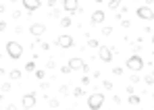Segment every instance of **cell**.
<instances>
[{
    "instance_id": "6da1fadb",
    "label": "cell",
    "mask_w": 154,
    "mask_h": 110,
    "mask_svg": "<svg viewBox=\"0 0 154 110\" xmlns=\"http://www.w3.org/2000/svg\"><path fill=\"white\" fill-rule=\"evenodd\" d=\"M144 64H146V62H144V58L140 54H131L127 58V62H125V67H127L129 71H133V73H140V71L144 69Z\"/></svg>"
},
{
    "instance_id": "7a4b0ae2",
    "label": "cell",
    "mask_w": 154,
    "mask_h": 110,
    "mask_svg": "<svg viewBox=\"0 0 154 110\" xmlns=\"http://www.w3.org/2000/svg\"><path fill=\"white\" fill-rule=\"evenodd\" d=\"M6 54L11 56L13 60H19V58L23 56V46H21L19 42H13V40H11V42L6 44Z\"/></svg>"
},
{
    "instance_id": "3957f363",
    "label": "cell",
    "mask_w": 154,
    "mask_h": 110,
    "mask_svg": "<svg viewBox=\"0 0 154 110\" xmlns=\"http://www.w3.org/2000/svg\"><path fill=\"white\" fill-rule=\"evenodd\" d=\"M102 106H104V96L100 91L88 96V108L90 110H98V108H102Z\"/></svg>"
},
{
    "instance_id": "277c9868",
    "label": "cell",
    "mask_w": 154,
    "mask_h": 110,
    "mask_svg": "<svg viewBox=\"0 0 154 110\" xmlns=\"http://www.w3.org/2000/svg\"><path fill=\"white\" fill-rule=\"evenodd\" d=\"M58 48H63V50H69V48H73L75 46V40H73V35H69V33H63V35H58L56 37V42H54Z\"/></svg>"
},
{
    "instance_id": "5b68a950",
    "label": "cell",
    "mask_w": 154,
    "mask_h": 110,
    "mask_svg": "<svg viewBox=\"0 0 154 110\" xmlns=\"http://www.w3.org/2000/svg\"><path fill=\"white\" fill-rule=\"evenodd\" d=\"M35 104H38V96H35V91H29V94H25L23 96V100H21V106L27 110L35 108Z\"/></svg>"
},
{
    "instance_id": "8992f818",
    "label": "cell",
    "mask_w": 154,
    "mask_h": 110,
    "mask_svg": "<svg viewBox=\"0 0 154 110\" xmlns=\"http://www.w3.org/2000/svg\"><path fill=\"white\" fill-rule=\"evenodd\" d=\"M135 17L137 19H144V21H152L154 19V10L146 4V6H140L137 10H135Z\"/></svg>"
},
{
    "instance_id": "52a82bcc",
    "label": "cell",
    "mask_w": 154,
    "mask_h": 110,
    "mask_svg": "<svg viewBox=\"0 0 154 110\" xmlns=\"http://www.w3.org/2000/svg\"><path fill=\"white\" fill-rule=\"evenodd\" d=\"M112 50L108 48V46H98V58L102 60V62H112Z\"/></svg>"
},
{
    "instance_id": "ba28073f",
    "label": "cell",
    "mask_w": 154,
    "mask_h": 110,
    "mask_svg": "<svg viewBox=\"0 0 154 110\" xmlns=\"http://www.w3.org/2000/svg\"><path fill=\"white\" fill-rule=\"evenodd\" d=\"M29 33H31L35 40H40V37L46 33V25H44V23H33V25L29 27Z\"/></svg>"
},
{
    "instance_id": "9c48e42d",
    "label": "cell",
    "mask_w": 154,
    "mask_h": 110,
    "mask_svg": "<svg viewBox=\"0 0 154 110\" xmlns=\"http://www.w3.org/2000/svg\"><path fill=\"white\" fill-rule=\"evenodd\" d=\"M104 19H106V13H104V10H94V13L90 15V23H92V25H102Z\"/></svg>"
},
{
    "instance_id": "30bf717a",
    "label": "cell",
    "mask_w": 154,
    "mask_h": 110,
    "mask_svg": "<svg viewBox=\"0 0 154 110\" xmlns=\"http://www.w3.org/2000/svg\"><path fill=\"white\" fill-rule=\"evenodd\" d=\"M63 8H65V13L75 15L77 8H79V0H63Z\"/></svg>"
},
{
    "instance_id": "8fae6325",
    "label": "cell",
    "mask_w": 154,
    "mask_h": 110,
    "mask_svg": "<svg viewBox=\"0 0 154 110\" xmlns=\"http://www.w3.org/2000/svg\"><path fill=\"white\" fill-rule=\"evenodd\" d=\"M21 4H23V8H25L27 13H35V10L42 6L40 0H21Z\"/></svg>"
},
{
    "instance_id": "7c38bea8",
    "label": "cell",
    "mask_w": 154,
    "mask_h": 110,
    "mask_svg": "<svg viewBox=\"0 0 154 110\" xmlns=\"http://www.w3.org/2000/svg\"><path fill=\"white\" fill-rule=\"evenodd\" d=\"M83 64H85V60L79 58V56H75V58L69 60V69H71V71H83Z\"/></svg>"
},
{
    "instance_id": "4fadbf2b",
    "label": "cell",
    "mask_w": 154,
    "mask_h": 110,
    "mask_svg": "<svg viewBox=\"0 0 154 110\" xmlns=\"http://www.w3.org/2000/svg\"><path fill=\"white\" fill-rule=\"evenodd\" d=\"M71 94H73V98H81L85 91H83V85H77V87H73L71 89Z\"/></svg>"
},
{
    "instance_id": "5bb4252c",
    "label": "cell",
    "mask_w": 154,
    "mask_h": 110,
    "mask_svg": "<svg viewBox=\"0 0 154 110\" xmlns=\"http://www.w3.org/2000/svg\"><path fill=\"white\" fill-rule=\"evenodd\" d=\"M21 75H23V73H21L19 69H13V71L8 73V77H11L13 81H19V79H21Z\"/></svg>"
},
{
    "instance_id": "9a60e30c",
    "label": "cell",
    "mask_w": 154,
    "mask_h": 110,
    "mask_svg": "<svg viewBox=\"0 0 154 110\" xmlns=\"http://www.w3.org/2000/svg\"><path fill=\"white\" fill-rule=\"evenodd\" d=\"M100 46V42L98 40H94V37H88V44H85V48H98Z\"/></svg>"
},
{
    "instance_id": "2e32d148",
    "label": "cell",
    "mask_w": 154,
    "mask_h": 110,
    "mask_svg": "<svg viewBox=\"0 0 154 110\" xmlns=\"http://www.w3.org/2000/svg\"><path fill=\"white\" fill-rule=\"evenodd\" d=\"M129 104H131V106H137V104H140V96L129 94Z\"/></svg>"
},
{
    "instance_id": "e0dca14e",
    "label": "cell",
    "mask_w": 154,
    "mask_h": 110,
    "mask_svg": "<svg viewBox=\"0 0 154 110\" xmlns=\"http://www.w3.org/2000/svg\"><path fill=\"white\" fill-rule=\"evenodd\" d=\"M60 27L63 29L71 27V17H63V19H60Z\"/></svg>"
},
{
    "instance_id": "ac0fdd59",
    "label": "cell",
    "mask_w": 154,
    "mask_h": 110,
    "mask_svg": "<svg viewBox=\"0 0 154 110\" xmlns=\"http://www.w3.org/2000/svg\"><path fill=\"white\" fill-rule=\"evenodd\" d=\"M25 71H27V73H33V71H35V60H29V62H25Z\"/></svg>"
},
{
    "instance_id": "d6986e66",
    "label": "cell",
    "mask_w": 154,
    "mask_h": 110,
    "mask_svg": "<svg viewBox=\"0 0 154 110\" xmlns=\"http://www.w3.org/2000/svg\"><path fill=\"white\" fill-rule=\"evenodd\" d=\"M121 2H123V0H110V2H108V6L115 10V8H119V6H121Z\"/></svg>"
},
{
    "instance_id": "ffe728a7",
    "label": "cell",
    "mask_w": 154,
    "mask_h": 110,
    "mask_svg": "<svg viewBox=\"0 0 154 110\" xmlns=\"http://www.w3.org/2000/svg\"><path fill=\"white\" fill-rule=\"evenodd\" d=\"M144 81H146V85H152V83H154V71L150 73V75H146V77H144Z\"/></svg>"
},
{
    "instance_id": "44dd1931",
    "label": "cell",
    "mask_w": 154,
    "mask_h": 110,
    "mask_svg": "<svg viewBox=\"0 0 154 110\" xmlns=\"http://www.w3.org/2000/svg\"><path fill=\"white\" fill-rule=\"evenodd\" d=\"M48 106H50V108H58V106H60V102H58L56 98H52V100H48Z\"/></svg>"
},
{
    "instance_id": "7402d4cb",
    "label": "cell",
    "mask_w": 154,
    "mask_h": 110,
    "mask_svg": "<svg viewBox=\"0 0 154 110\" xmlns=\"http://www.w3.org/2000/svg\"><path fill=\"white\" fill-rule=\"evenodd\" d=\"M58 94H60V96H67V94H69V85H60V87H58Z\"/></svg>"
},
{
    "instance_id": "603a6c76",
    "label": "cell",
    "mask_w": 154,
    "mask_h": 110,
    "mask_svg": "<svg viewBox=\"0 0 154 110\" xmlns=\"http://www.w3.org/2000/svg\"><path fill=\"white\" fill-rule=\"evenodd\" d=\"M48 17H50V19H56V17H58V10H56V6H52V8H50Z\"/></svg>"
},
{
    "instance_id": "cb8c5ba5",
    "label": "cell",
    "mask_w": 154,
    "mask_h": 110,
    "mask_svg": "<svg viewBox=\"0 0 154 110\" xmlns=\"http://www.w3.org/2000/svg\"><path fill=\"white\" fill-rule=\"evenodd\" d=\"M90 83H92V79H90L88 75H83V77H81V85H83V87H88Z\"/></svg>"
},
{
    "instance_id": "d4e9b609",
    "label": "cell",
    "mask_w": 154,
    "mask_h": 110,
    "mask_svg": "<svg viewBox=\"0 0 154 110\" xmlns=\"http://www.w3.org/2000/svg\"><path fill=\"white\" fill-rule=\"evenodd\" d=\"M112 75L121 77V75H123V69H121V67H112Z\"/></svg>"
},
{
    "instance_id": "484cf974",
    "label": "cell",
    "mask_w": 154,
    "mask_h": 110,
    "mask_svg": "<svg viewBox=\"0 0 154 110\" xmlns=\"http://www.w3.org/2000/svg\"><path fill=\"white\" fill-rule=\"evenodd\" d=\"M33 73H35V77H38V79H44V77H46V73H44L42 69H35Z\"/></svg>"
},
{
    "instance_id": "4316f807",
    "label": "cell",
    "mask_w": 154,
    "mask_h": 110,
    "mask_svg": "<svg viewBox=\"0 0 154 110\" xmlns=\"http://www.w3.org/2000/svg\"><path fill=\"white\" fill-rule=\"evenodd\" d=\"M6 91H11V81H4V83H2V94H6Z\"/></svg>"
},
{
    "instance_id": "83f0119b",
    "label": "cell",
    "mask_w": 154,
    "mask_h": 110,
    "mask_svg": "<svg viewBox=\"0 0 154 110\" xmlns=\"http://www.w3.org/2000/svg\"><path fill=\"white\" fill-rule=\"evenodd\" d=\"M102 87H104V89H112V81L104 79V81H102Z\"/></svg>"
},
{
    "instance_id": "f1b7e54d",
    "label": "cell",
    "mask_w": 154,
    "mask_h": 110,
    "mask_svg": "<svg viewBox=\"0 0 154 110\" xmlns=\"http://www.w3.org/2000/svg\"><path fill=\"white\" fill-rule=\"evenodd\" d=\"M140 79H142V77H137V73H133V75L129 77V81H131V83H140Z\"/></svg>"
},
{
    "instance_id": "f546056e",
    "label": "cell",
    "mask_w": 154,
    "mask_h": 110,
    "mask_svg": "<svg viewBox=\"0 0 154 110\" xmlns=\"http://www.w3.org/2000/svg\"><path fill=\"white\" fill-rule=\"evenodd\" d=\"M54 67H56V62H54V60H48V62H46V69H48V71H52V69H54Z\"/></svg>"
},
{
    "instance_id": "4dcf8cb0",
    "label": "cell",
    "mask_w": 154,
    "mask_h": 110,
    "mask_svg": "<svg viewBox=\"0 0 154 110\" xmlns=\"http://www.w3.org/2000/svg\"><path fill=\"white\" fill-rule=\"evenodd\" d=\"M102 33H104V35H106V37H108V35L112 33V27H102Z\"/></svg>"
},
{
    "instance_id": "1f68e13d",
    "label": "cell",
    "mask_w": 154,
    "mask_h": 110,
    "mask_svg": "<svg viewBox=\"0 0 154 110\" xmlns=\"http://www.w3.org/2000/svg\"><path fill=\"white\" fill-rule=\"evenodd\" d=\"M121 27H125V29H129V27H131V23H129L127 19H123V21H121Z\"/></svg>"
},
{
    "instance_id": "d6a6232c",
    "label": "cell",
    "mask_w": 154,
    "mask_h": 110,
    "mask_svg": "<svg viewBox=\"0 0 154 110\" xmlns=\"http://www.w3.org/2000/svg\"><path fill=\"white\" fill-rule=\"evenodd\" d=\"M40 48H42V50H50V44H46V42H42V44H40Z\"/></svg>"
},
{
    "instance_id": "836d02e7",
    "label": "cell",
    "mask_w": 154,
    "mask_h": 110,
    "mask_svg": "<svg viewBox=\"0 0 154 110\" xmlns=\"http://www.w3.org/2000/svg\"><path fill=\"white\" fill-rule=\"evenodd\" d=\"M131 50H133V54H137V52L142 50V46H135V44H133V46H131Z\"/></svg>"
},
{
    "instance_id": "e575fe53",
    "label": "cell",
    "mask_w": 154,
    "mask_h": 110,
    "mask_svg": "<svg viewBox=\"0 0 154 110\" xmlns=\"http://www.w3.org/2000/svg\"><path fill=\"white\" fill-rule=\"evenodd\" d=\"M60 71H63V73H65V75H69V73H71V69H69V64H65V67H63V69H60Z\"/></svg>"
},
{
    "instance_id": "d590c367",
    "label": "cell",
    "mask_w": 154,
    "mask_h": 110,
    "mask_svg": "<svg viewBox=\"0 0 154 110\" xmlns=\"http://www.w3.org/2000/svg\"><path fill=\"white\" fill-rule=\"evenodd\" d=\"M6 29V21H0V31H4Z\"/></svg>"
},
{
    "instance_id": "8d00e7d4",
    "label": "cell",
    "mask_w": 154,
    "mask_h": 110,
    "mask_svg": "<svg viewBox=\"0 0 154 110\" xmlns=\"http://www.w3.org/2000/svg\"><path fill=\"white\" fill-rule=\"evenodd\" d=\"M46 2H48V6H50V8H52V6H56V0H46Z\"/></svg>"
},
{
    "instance_id": "74e56055",
    "label": "cell",
    "mask_w": 154,
    "mask_h": 110,
    "mask_svg": "<svg viewBox=\"0 0 154 110\" xmlns=\"http://www.w3.org/2000/svg\"><path fill=\"white\" fill-rule=\"evenodd\" d=\"M4 75H6V71H4V69L0 67V77H4Z\"/></svg>"
},
{
    "instance_id": "f35d334b",
    "label": "cell",
    "mask_w": 154,
    "mask_h": 110,
    "mask_svg": "<svg viewBox=\"0 0 154 110\" xmlns=\"http://www.w3.org/2000/svg\"><path fill=\"white\" fill-rule=\"evenodd\" d=\"M0 13H4V4H0Z\"/></svg>"
},
{
    "instance_id": "ab89813d",
    "label": "cell",
    "mask_w": 154,
    "mask_h": 110,
    "mask_svg": "<svg viewBox=\"0 0 154 110\" xmlns=\"http://www.w3.org/2000/svg\"><path fill=\"white\" fill-rule=\"evenodd\" d=\"M152 46H154V33H152Z\"/></svg>"
},
{
    "instance_id": "60d3db41",
    "label": "cell",
    "mask_w": 154,
    "mask_h": 110,
    "mask_svg": "<svg viewBox=\"0 0 154 110\" xmlns=\"http://www.w3.org/2000/svg\"><path fill=\"white\" fill-rule=\"evenodd\" d=\"M94 2H98V4H100V2H102V0H94Z\"/></svg>"
},
{
    "instance_id": "b9f144b4",
    "label": "cell",
    "mask_w": 154,
    "mask_h": 110,
    "mask_svg": "<svg viewBox=\"0 0 154 110\" xmlns=\"http://www.w3.org/2000/svg\"><path fill=\"white\" fill-rule=\"evenodd\" d=\"M0 60H2V54H0Z\"/></svg>"
},
{
    "instance_id": "7bdbcfd3",
    "label": "cell",
    "mask_w": 154,
    "mask_h": 110,
    "mask_svg": "<svg viewBox=\"0 0 154 110\" xmlns=\"http://www.w3.org/2000/svg\"><path fill=\"white\" fill-rule=\"evenodd\" d=\"M152 98H154V94H152Z\"/></svg>"
}]
</instances>
